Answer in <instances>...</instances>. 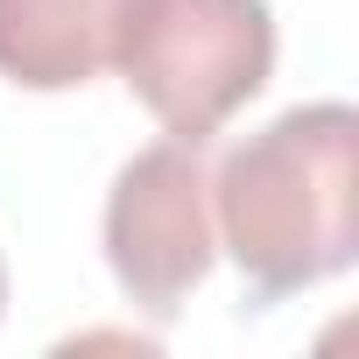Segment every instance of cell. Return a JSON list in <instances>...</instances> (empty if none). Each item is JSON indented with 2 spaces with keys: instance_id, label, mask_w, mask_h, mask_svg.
I'll return each instance as SVG.
<instances>
[{
  "instance_id": "1",
  "label": "cell",
  "mask_w": 359,
  "mask_h": 359,
  "mask_svg": "<svg viewBox=\"0 0 359 359\" xmlns=\"http://www.w3.org/2000/svg\"><path fill=\"white\" fill-rule=\"evenodd\" d=\"M212 226L261 303L345 275L359 261V113L310 99L226 148Z\"/></svg>"
},
{
  "instance_id": "2",
  "label": "cell",
  "mask_w": 359,
  "mask_h": 359,
  "mask_svg": "<svg viewBox=\"0 0 359 359\" xmlns=\"http://www.w3.org/2000/svg\"><path fill=\"white\" fill-rule=\"evenodd\" d=\"M106 64L162 134L212 141L275 71V15L268 0H113Z\"/></svg>"
},
{
  "instance_id": "3",
  "label": "cell",
  "mask_w": 359,
  "mask_h": 359,
  "mask_svg": "<svg viewBox=\"0 0 359 359\" xmlns=\"http://www.w3.org/2000/svg\"><path fill=\"white\" fill-rule=\"evenodd\" d=\"M219 261L212 226V155L205 141H148L106 191V268L134 310L169 324Z\"/></svg>"
},
{
  "instance_id": "4",
  "label": "cell",
  "mask_w": 359,
  "mask_h": 359,
  "mask_svg": "<svg viewBox=\"0 0 359 359\" xmlns=\"http://www.w3.org/2000/svg\"><path fill=\"white\" fill-rule=\"evenodd\" d=\"M113 0H0V78L22 92H78L106 71Z\"/></svg>"
},
{
  "instance_id": "5",
  "label": "cell",
  "mask_w": 359,
  "mask_h": 359,
  "mask_svg": "<svg viewBox=\"0 0 359 359\" xmlns=\"http://www.w3.org/2000/svg\"><path fill=\"white\" fill-rule=\"evenodd\" d=\"M0 303H8V268H0Z\"/></svg>"
}]
</instances>
